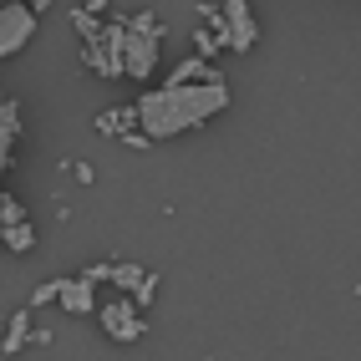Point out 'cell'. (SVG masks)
I'll use <instances>...</instances> for the list:
<instances>
[{"mask_svg": "<svg viewBox=\"0 0 361 361\" xmlns=\"http://www.w3.org/2000/svg\"><path fill=\"white\" fill-rule=\"evenodd\" d=\"M137 107V133L148 142H173L183 133H199L219 112H229V82H188V87H153L133 102Z\"/></svg>", "mask_w": 361, "mask_h": 361, "instance_id": "1", "label": "cell"}, {"mask_svg": "<svg viewBox=\"0 0 361 361\" xmlns=\"http://www.w3.org/2000/svg\"><path fill=\"white\" fill-rule=\"evenodd\" d=\"M219 77H224V71L214 66V61H204L199 51H188L183 61H173V66H168V82H163V87H188V82H219Z\"/></svg>", "mask_w": 361, "mask_h": 361, "instance_id": "9", "label": "cell"}, {"mask_svg": "<svg viewBox=\"0 0 361 361\" xmlns=\"http://www.w3.org/2000/svg\"><path fill=\"white\" fill-rule=\"evenodd\" d=\"M82 61L97 77H123V56H117V20H102V31L82 41Z\"/></svg>", "mask_w": 361, "mask_h": 361, "instance_id": "6", "label": "cell"}, {"mask_svg": "<svg viewBox=\"0 0 361 361\" xmlns=\"http://www.w3.org/2000/svg\"><path fill=\"white\" fill-rule=\"evenodd\" d=\"M77 6H82V11H92V16H102V11H107V0H77Z\"/></svg>", "mask_w": 361, "mask_h": 361, "instance_id": "21", "label": "cell"}, {"mask_svg": "<svg viewBox=\"0 0 361 361\" xmlns=\"http://www.w3.org/2000/svg\"><path fill=\"white\" fill-rule=\"evenodd\" d=\"M219 26H224L229 56L255 51V41H259V20H255V11H250V0H219Z\"/></svg>", "mask_w": 361, "mask_h": 361, "instance_id": "4", "label": "cell"}, {"mask_svg": "<svg viewBox=\"0 0 361 361\" xmlns=\"http://www.w3.org/2000/svg\"><path fill=\"white\" fill-rule=\"evenodd\" d=\"M128 300H133L137 310H148V305L158 300V275H153V270H142V280H137V290H133Z\"/></svg>", "mask_w": 361, "mask_h": 361, "instance_id": "14", "label": "cell"}, {"mask_svg": "<svg viewBox=\"0 0 361 361\" xmlns=\"http://www.w3.org/2000/svg\"><path fill=\"white\" fill-rule=\"evenodd\" d=\"M31 331H36V321H31V305L11 310L6 331H0V356H20V351L31 346Z\"/></svg>", "mask_w": 361, "mask_h": 361, "instance_id": "10", "label": "cell"}, {"mask_svg": "<svg viewBox=\"0 0 361 361\" xmlns=\"http://www.w3.org/2000/svg\"><path fill=\"white\" fill-rule=\"evenodd\" d=\"M123 142H128V148H137V153H142V148H153V142H148V137H142V133H137V128H133V133H128V137H123Z\"/></svg>", "mask_w": 361, "mask_h": 361, "instance_id": "19", "label": "cell"}, {"mask_svg": "<svg viewBox=\"0 0 361 361\" xmlns=\"http://www.w3.org/2000/svg\"><path fill=\"white\" fill-rule=\"evenodd\" d=\"M16 142H20V107L0 92V183H6V168L16 158Z\"/></svg>", "mask_w": 361, "mask_h": 361, "instance_id": "8", "label": "cell"}, {"mask_svg": "<svg viewBox=\"0 0 361 361\" xmlns=\"http://www.w3.org/2000/svg\"><path fill=\"white\" fill-rule=\"evenodd\" d=\"M163 41L168 26L153 11H137L117 20V56H123V77L133 82H153L158 77V61H163Z\"/></svg>", "mask_w": 361, "mask_h": 361, "instance_id": "2", "label": "cell"}, {"mask_svg": "<svg viewBox=\"0 0 361 361\" xmlns=\"http://www.w3.org/2000/svg\"><path fill=\"white\" fill-rule=\"evenodd\" d=\"M56 305L66 310V316H87V310H97V280H92L87 270L56 280Z\"/></svg>", "mask_w": 361, "mask_h": 361, "instance_id": "7", "label": "cell"}, {"mask_svg": "<svg viewBox=\"0 0 361 361\" xmlns=\"http://www.w3.org/2000/svg\"><path fill=\"white\" fill-rule=\"evenodd\" d=\"M102 280H112L123 295H133L137 290V280H142V264H107V275Z\"/></svg>", "mask_w": 361, "mask_h": 361, "instance_id": "13", "label": "cell"}, {"mask_svg": "<svg viewBox=\"0 0 361 361\" xmlns=\"http://www.w3.org/2000/svg\"><path fill=\"white\" fill-rule=\"evenodd\" d=\"M20 219H26V204L16 194H0V224H20Z\"/></svg>", "mask_w": 361, "mask_h": 361, "instance_id": "16", "label": "cell"}, {"mask_svg": "<svg viewBox=\"0 0 361 361\" xmlns=\"http://www.w3.org/2000/svg\"><path fill=\"white\" fill-rule=\"evenodd\" d=\"M0 245H6L11 255H26L36 245V224L31 219H20V224H0Z\"/></svg>", "mask_w": 361, "mask_h": 361, "instance_id": "12", "label": "cell"}, {"mask_svg": "<svg viewBox=\"0 0 361 361\" xmlns=\"http://www.w3.org/2000/svg\"><path fill=\"white\" fill-rule=\"evenodd\" d=\"M71 31H77L82 41H92V36L102 31V16H92V11H82V6H77V11H71Z\"/></svg>", "mask_w": 361, "mask_h": 361, "instance_id": "15", "label": "cell"}, {"mask_svg": "<svg viewBox=\"0 0 361 361\" xmlns=\"http://www.w3.org/2000/svg\"><path fill=\"white\" fill-rule=\"evenodd\" d=\"M31 305H56V280L36 285V290H31Z\"/></svg>", "mask_w": 361, "mask_h": 361, "instance_id": "17", "label": "cell"}, {"mask_svg": "<svg viewBox=\"0 0 361 361\" xmlns=\"http://www.w3.org/2000/svg\"><path fill=\"white\" fill-rule=\"evenodd\" d=\"M66 173L77 178V183H92V178H97V173H92V163H66Z\"/></svg>", "mask_w": 361, "mask_h": 361, "instance_id": "18", "label": "cell"}, {"mask_svg": "<svg viewBox=\"0 0 361 361\" xmlns=\"http://www.w3.org/2000/svg\"><path fill=\"white\" fill-rule=\"evenodd\" d=\"M20 6H26V11H36V16H46V11H51V0H20Z\"/></svg>", "mask_w": 361, "mask_h": 361, "instance_id": "20", "label": "cell"}, {"mask_svg": "<svg viewBox=\"0 0 361 361\" xmlns=\"http://www.w3.org/2000/svg\"><path fill=\"white\" fill-rule=\"evenodd\" d=\"M97 133H107V137H128L133 128H137V107L133 102H123V107H107V112H97V123H92Z\"/></svg>", "mask_w": 361, "mask_h": 361, "instance_id": "11", "label": "cell"}, {"mask_svg": "<svg viewBox=\"0 0 361 361\" xmlns=\"http://www.w3.org/2000/svg\"><path fill=\"white\" fill-rule=\"evenodd\" d=\"M97 321H102V331H107L112 346H137L142 336H148V316H142L128 295H117L112 305H97Z\"/></svg>", "mask_w": 361, "mask_h": 361, "instance_id": "3", "label": "cell"}, {"mask_svg": "<svg viewBox=\"0 0 361 361\" xmlns=\"http://www.w3.org/2000/svg\"><path fill=\"white\" fill-rule=\"evenodd\" d=\"M36 36V11H26L20 0H0V61L20 56Z\"/></svg>", "mask_w": 361, "mask_h": 361, "instance_id": "5", "label": "cell"}]
</instances>
